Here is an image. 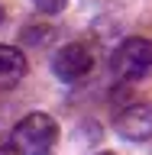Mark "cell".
Here are the masks:
<instances>
[{"label": "cell", "mask_w": 152, "mask_h": 155, "mask_svg": "<svg viewBox=\"0 0 152 155\" xmlns=\"http://www.w3.org/2000/svg\"><path fill=\"white\" fill-rule=\"evenodd\" d=\"M58 145V123L49 113H26L10 133L13 155H52Z\"/></svg>", "instance_id": "obj_1"}, {"label": "cell", "mask_w": 152, "mask_h": 155, "mask_svg": "<svg viewBox=\"0 0 152 155\" xmlns=\"http://www.w3.org/2000/svg\"><path fill=\"white\" fill-rule=\"evenodd\" d=\"M110 71L120 81H146L152 78V42L143 36H130L113 48Z\"/></svg>", "instance_id": "obj_2"}, {"label": "cell", "mask_w": 152, "mask_h": 155, "mask_svg": "<svg viewBox=\"0 0 152 155\" xmlns=\"http://www.w3.org/2000/svg\"><path fill=\"white\" fill-rule=\"evenodd\" d=\"M94 71V52L84 42H68L52 55V74L65 84H78Z\"/></svg>", "instance_id": "obj_3"}, {"label": "cell", "mask_w": 152, "mask_h": 155, "mask_svg": "<svg viewBox=\"0 0 152 155\" xmlns=\"http://www.w3.org/2000/svg\"><path fill=\"white\" fill-rule=\"evenodd\" d=\"M117 133L123 139H133V142H146L152 136V104H146V100L130 104L117 116Z\"/></svg>", "instance_id": "obj_4"}, {"label": "cell", "mask_w": 152, "mask_h": 155, "mask_svg": "<svg viewBox=\"0 0 152 155\" xmlns=\"http://www.w3.org/2000/svg\"><path fill=\"white\" fill-rule=\"evenodd\" d=\"M29 65H26V55L23 48L16 45H0V91H10L16 87L23 78H26Z\"/></svg>", "instance_id": "obj_5"}, {"label": "cell", "mask_w": 152, "mask_h": 155, "mask_svg": "<svg viewBox=\"0 0 152 155\" xmlns=\"http://www.w3.org/2000/svg\"><path fill=\"white\" fill-rule=\"evenodd\" d=\"M32 7H36L39 13H49V16H55V13H62V10L68 7V0H32Z\"/></svg>", "instance_id": "obj_6"}, {"label": "cell", "mask_w": 152, "mask_h": 155, "mask_svg": "<svg viewBox=\"0 0 152 155\" xmlns=\"http://www.w3.org/2000/svg\"><path fill=\"white\" fill-rule=\"evenodd\" d=\"M0 155H13V152H10V145L3 142V139H0Z\"/></svg>", "instance_id": "obj_7"}, {"label": "cell", "mask_w": 152, "mask_h": 155, "mask_svg": "<svg viewBox=\"0 0 152 155\" xmlns=\"http://www.w3.org/2000/svg\"><path fill=\"white\" fill-rule=\"evenodd\" d=\"M3 16H7V10H3V3H0V23H3Z\"/></svg>", "instance_id": "obj_8"}, {"label": "cell", "mask_w": 152, "mask_h": 155, "mask_svg": "<svg viewBox=\"0 0 152 155\" xmlns=\"http://www.w3.org/2000/svg\"><path fill=\"white\" fill-rule=\"evenodd\" d=\"M97 155H113V152H97Z\"/></svg>", "instance_id": "obj_9"}]
</instances>
